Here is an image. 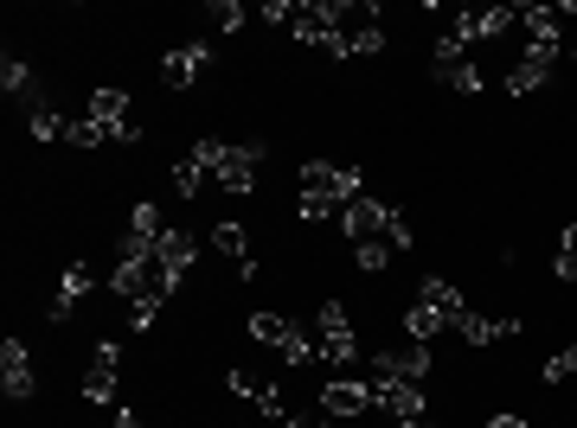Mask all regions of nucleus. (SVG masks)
Segmentation results:
<instances>
[{
    "mask_svg": "<svg viewBox=\"0 0 577 428\" xmlns=\"http://www.w3.org/2000/svg\"><path fill=\"white\" fill-rule=\"evenodd\" d=\"M314 358H321L328 371L359 364V333L346 326V307H341V301H321V314H314Z\"/></svg>",
    "mask_w": 577,
    "mask_h": 428,
    "instance_id": "f03ea898",
    "label": "nucleus"
},
{
    "mask_svg": "<svg viewBox=\"0 0 577 428\" xmlns=\"http://www.w3.org/2000/svg\"><path fill=\"white\" fill-rule=\"evenodd\" d=\"M206 244H212L219 256H231L244 282H257V275H264V269H257V256H251V237H244V224H212V237H206Z\"/></svg>",
    "mask_w": 577,
    "mask_h": 428,
    "instance_id": "9b49d317",
    "label": "nucleus"
},
{
    "mask_svg": "<svg viewBox=\"0 0 577 428\" xmlns=\"http://www.w3.org/2000/svg\"><path fill=\"white\" fill-rule=\"evenodd\" d=\"M398 428H430V423H398Z\"/></svg>",
    "mask_w": 577,
    "mask_h": 428,
    "instance_id": "473e14b6",
    "label": "nucleus"
},
{
    "mask_svg": "<svg viewBox=\"0 0 577 428\" xmlns=\"http://www.w3.org/2000/svg\"><path fill=\"white\" fill-rule=\"evenodd\" d=\"M488 428H526V416H495Z\"/></svg>",
    "mask_w": 577,
    "mask_h": 428,
    "instance_id": "2f4dec72",
    "label": "nucleus"
},
{
    "mask_svg": "<svg viewBox=\"0 0 577 428\" xmlns=\"http://www.w3.org/2000/svg\"><path fill=\"white\" fill-rule=\"evenodd\" d=\"M276 428H314L308 416H276Z\"/></svg>",
    "mask_w": 577,
    "mask_h": 428,
    "instance_id": "7c9ffc66",
    "label": "nucleus"
},
{
    "mask_svg": "<svg viewBox=\"0 0 577 428\" xmlns=\"http://www.w3.org/2000/svg\"><path fill=\"white\" fill-rule=\"evenodd\" d=\"M225 384H231V396L257 403V409H264L269 423H276V416H289V409H282V391H276V384H264V378H251V371H231Z\"/></svg>",
    "mask_w": 577,
    "mask_h": 428,
    "instance_id": "dca6fc26",
    "label": "nucleus"
},
{
    "mask_svg": "<svg viewBox=\"0 0 577 428\" xmlns=\"http://www.w3.org/2000/svg\"><path fill=\"white\" fill-rule=\"evenodd\" d=\"M558 275L577 282V224H565V237H558Z\"/></svg>",
    "mask_w": 577,
    "mask_h": 428,
    "instance_id": "bb28decb",
    "label": "nucleus"
},
{
    "mask_svg": "<svg viewBox=\"0 0 577 428\" xmlns=\"http://www.w3.org/2000/svg\"><path fill=\"white\" fill-rule=\"evenodd\" d=\"M206 20H219V33H237V26H244V7H237V0H212Z\"/></svg>",
    "mask_w": 577,
    "mask_h": 428,
    "instance_id": "a878e982",
    "label": "nucleus"
},
{
    "mask_svg": "<svg viewBox=\"0 0 577 428\" xmlns=\"http://www.w3.org/2000/svg\"><path fill=\"white\" fill-rule=\"evenodd\" d=\"M366 403H373V391H366L359 378H328V384H321V409H328L334 423H353Z\"/></svg>",
    "mask_w": 577,
    "mask_h": 428,
    "instance_id": "9d476101",
    "label": "nucleus"
},
{
    "mask_svg": "<svg viewBox=\"0 0 577 428\" xmlns=\"http://www.w3.org/2000/svg\"><path fill=\"white\" fill-rule=\"evenodd\" d=\"M192 160L212 173L219 192L251 199L257 192V167H264V142H219V135H206V142H192Z\"/></svg>",
    "mask_w": 577,
    "mask_h": 428,
    "instance_id": "f257e3e1",
    "label": "nucleus"
},
{
    "mask_svg": "<svg viewBox=\"0 0 577 428\" xmlns=\"http://www.w3.org/2000/svg\"><path fill=\"white\" fill-rule=\"evenodd\" d=\"M115 371H122V346L103 339L90 352V371H84V403H115Z\"/></svg>",
    "mask_w": 577,
    "mask_h": 428,
    "instance_id": "1a4fd4ad",
    "label": "nucleus"
},
{
    "mask_svg": "<svg viewBox=\"0 0 577 428\" xmlns=\"http://www.w3.org/2000/svg\"><path fill=\"white\" fill-rule=\"evenodd\" d=\"M90 122H103V128H122L129 122V90L122 83H103V90H90Z\"/></svg>",
    "mask_w": 577,
    "mask_h": 428,
    "instance_id": "f3484780",
    "label": "nucleus"
},
{
    "mask_svg": "<svg viewBox=\"0 0 577 428\" xmlns=\"http://www.w3.org/2000/svg\"><path fill=\"white\" fill-rule=\"evenodd\" d=\"M0 391L13 396V403H26V396L38 391V378H33V352H26V339H7V346H0Z\"/></svg>",
    "mask_w": 577,
    "mask_h": 428,
    "instance_id": "423d86ee",
    "label": "nucleus"
},
{
    "mask_svg": "<svg viewBox=\"0 0 577 428\" xmlns=\"http://www.w3.org/2000/svg\"><path fill=\"white\" fill-rule=\"evenodd\" d=\"M353 256H359V269H366V275H379L385 262H391V244H353Z\"/></svg>",
    "mask_w": 577,
    "mask_h": 428,
    "instance_id": "cd10ccee",
    "label": "nucleus"
},
{
    "mask_svg": "<svg viewBox=\"0 0 577 428\" xmlns=\"http://www.w3.org/2000/svg\"><path fill=\"white\" fill-rule=\"evenodd\" d=\"M366 391L379 409H391V423H423V391L418 384H398V378H366Z\"/></svg>",
    "mask_w": 577,
    "mask_h": 428,
    "instance_id": "0eeeda50",
    "label": "nucleus"
},
{
    "mask_svg": "<svg viewBox=\"0 0 577 428\" xmlns=\"http://www.w3.org/2000/svg\"><path fill=\"white\" fill-rule=\"evenodd\" d=\"M65 142H71V147H84V154H90V147H103V142H110V128L84 115V122H65Z\"/></svg>",
    "mask_w": 577,
    "mask_h": 428,
    "instance_id": "5701e85b",
    "label": "nucleus"
},
{
    "mask_svg": "<svg viewBox=\"0 0 577 428\" xmlns=\"http://www.w3.org/2000/svg\"><path fill=\"white\" fill-rule=\"evenodd\" d=\"M251 339L257 346H276L282 352V364H314V333H302L296 320H282V314H251Z\"/></svg>",
    "mask_w": 577,
    "mask_h": 428,
    "instance_id": "7ed1b4c3",
    "label": "nucleus"
},
{
    "mask_svg": "<svg viewBox=\"0 0 577 428\" xmlns=\"http://www.w3.org/2000/svg\"><path fill=\"white\" fill-rule=\"evenodd\" d=\"M456 333L468 339V346H500V339H520L526 320H513V314H507V320H488V314H475V307H468V314L456 320Z\"/></svg>",
    "mask_w": 577,
    "mask_h": 428,
    "instance_id": "f8f14e48",
    "label": "nucleus"
},
{
    "mask_svg": "<svg viewBox=\"0 0 577 428\" xmlns=\"http://www.w3.org/2000/svg\"><path fill=\"white\" fill-rule=\"evenodd\" d=\"M418 301H423V307H430V314H443V320H450V326H456L462 314H468V301H462V288L450 282V275H423Z\"/></svg>",
    "mask_w": 577,
    "mask_h": 428,
    "instance_id": "4468645a",
    "label": "nucleus"
},
{
    "mask_svg": "<svg viewBox=\"0 0 577 428\" xmlns=\"http://www.w3.org/2000/svg\"><path fill=\"white\" fill-rule=\"evenodd\" d=\"M26 128H33V142H58V135H65L58 109L45 103V97H33V115H26Z\"/></svg>",
    "mask_w": 577,
    "mask_h": 428,
    "instance_id": "412c9836",
    "label": "nucleus"
},
{
    "mask_svg": "<svg viewBox=\"0 0 577 428\" xmlns=\"http://www.w3.org/2000/svg\"><path fill=\"white\" fill-rule=\"evenodd\" d=\"M0 90H7V97H38V90H33V71H26L20 58H7V65H0Z\"/></svg>",
    "mask_w": 577,
    "mask_h": 428,
    "instance_id": "b1692460",
    "label": "nucleus"
},
{
    "mask_svg": "<svg viewBox=\"0 0 577 428\" xmlns=\"http://www.w3.org/2000/svg\"><path fill=\"white\" fill-rule=\"evenodd\" d=\"M90 288H97V275H90L84 262H71V269H65V288H58V301H52V320H58V326L71 320L77 307L90 301Z\"/></svg>",
    "mask_w": 577,
    "mask_h": 428,
    "instance_id": "2eb2a0df",
    "label": "nucleus"
},
{
    "mask_svg": "<svg viewBox=\"0 0 577 428\" xmlns=\"http://www.w3.org/2000/svg\"><path fill=\"white\" fill-rule=\"evenodd\" d=\"M160 307H167V301H135V307H129V326H135V333H148V326L160 320Z\"/></svg>",
    "mask_w": 577,
    "mask_h": 428,
    "instance_id": "c85d7f7f",
    "label": "nucleus"
},
{
    "mask_svg": "<svg viewBox=\"0 0 577 428\" xmlns=\"http://www.w3.org/2000/svg\"><path fill=\"white\" fill-rule=\"evenodd\" d=\"M154 262H160L167 288H180L192 275V262H199V237H192V230H180V224H167V237L154 244Z\"/></svg>",
    "mask_w": 577,
    "mask_h": 428,
    "instance_id": "20e7f679",
    "label": "nucleus"
},
{
    "mask_svg": "<svg viewBox=\"0 0 577 428\" xmlns=\"http://www.w3.org/2000/svg\"><path fill=\"white\" fill-rule=\"evenodd\" d=\"M206 65H212V45H206V38H187V45H174V52L160 58V83H167V90H187Z\"/></svg>",
    "mask_w": 577,
    "mask_h": 428,
    "instance_id": "6e6552de",
    "label": "nucleus"
},
{
    "mask_svg": "<svg viewBox=\"0 0 577 428\" xmlns=\"http://www.w3.org/2000/svg\"><path fill=\"white\" fill-rule=\"evenodd\" d=\"M373 378H398V384H418L423 391V378H430V346H391V352H373Z\"/></svg>",
    "mask_w": 577,
    "mask_h": 428,
    "instance_id": "39448f33",
    "label": "nucleus"
},
{
    "mask_svg": "<svg viewBox=\"0 0 577 428\" xmlns=\"http://www.w3.org/2000/svg\"><path fill=\"white\" fill-rule=\"evenodd\" d=\"M468 45H475V13H456V26L436 38L430 65H436V71H450V65H468Z\"/></svg>",
    "mask_w": 577,
    "mask_h": 428,
    "instance_id": "ddd939ff",
    "label": "nucleus"
},
{
    "mask_svg": "<svg viewBox=\"0 0 577 428\" xmlns=\"http://www.w3.org/2000/svg\"><path fill=\"white\" fill-rule=\"evenodd\" d=\"M296 13H302V0H264V20H289L296 26Z\"/></svg>",
    "mask_w": 577,
    "mask_h": 428,
    "instance_id": "c756f323",
    "label": "nucleus"
},
{
    "mask_svg": "<svg viewBox=\"0 0 577 428\" xmlns=\"http://www.w3.org/2000/svg\"><path fill=\"white\" fill-rule=\"evenodd\" d=\"M436 83H450L456 97H481V71H475V58H468V65H450V71H436Z\"/></svg>",
    "mask_w": 577,
    "mask_h": 428,
    "instance_id": "4be33fe9",
    "label": "nucleus"
},
{
    "mask_svg": "<svg viewBox=\"0 0 577 428\" xmlns=\"http://www.w3.org/2000/svg\"><path fill=\"white\" fill-rule=\"evenodd\" d=\"M373 20H379V13H366L359 26H346V58H379L385 52V33L373 26Z\"/></svg>",
    "mask_w": 577,
    "mask_h": 428,
    "instance_id": "a211bd4d",
    "label": "nucleus"
},
{
    "mask_svg": "<svg viewBox=\"0 0 577 428\" xmlns=\"http://www.w3.org/2000/svg\"><path fill=\"white\" fill-rule=\"evenodd\" d=\"M545 384H565V378H577V346H565V352L545 358V371H539Z\"/></svg>",
    "mask_w": 577,
    "mask_h": 428,
    "instance_id": "393cba45",
    "label": "nucleus"
},
{
    "mask_svg": "<svg viewBox=\"0 0 577 428\" xmlns=\"http://www.w3.org/2000/svg\"><path fill=\"white\" fill-rule=\"evenodd\" d=\"M443 314H430V307H423V301H411V314H404V333H411V339H418V346H430V339H436V333H443Z\"/></svg>",
    "mask_w": 577,
    "mask_h": 428,
    "instance_id": "aec40b11",
    "label": "nucleus"
},
{
    "mask_svg": "<svg viewBox=\"0 0 577 428\" xmlns=\"http://www.w3.org/2000/svg\"><path fill=\"white\" fill-rule=\"evenodd\" d=\"M206 185H212V173H206V167H199V160H174V192H180V199H206Z\"/></svg>",
    "mask_w": 577,
    "mask_h": 428,
    "instance_id": "6ab92c4d",
    "label": "nucleus"
}]
</instances>
